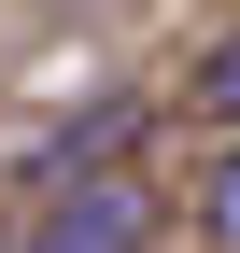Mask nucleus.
Instances as JSON below:
<instances>
[{"instance_id":"obj_2","label":"nucleus","mask_w":240,"mask_h":253,"mask_svg":"<svg viewBox=\"0 0 240 253\" xmlns=\"http://www.w3.org/2000/svg\"><path fill=\"white\" fill-rule=\"evenodd\" d=\"M198 113H212V126H240V28L198 56Z\"/></svg>"},{"instance_id":"obj_3","label":"nucleus","mask_w":240,"mask_h":253,"mask_svg":"<svg viewBox=\"0 0 240 253\" xmlns=\"http://www.w3.org/2000/svg\"><path fill=\"white\" fill-rule=\"evenodd\" d=\"M198 225H212V239L240 253V155H226V169H212V183H198Z\"/></svg>"},{"instance_id":"obj_1","label":"nucleus","mask_w":240,"mask_h":253,"mask_svg":"<svg viewBox=\"0 0 240 253\" xmlns=\"http://www.w3.org/2000/svg\"><path fill=\"white\" fill-rule=\"evenodd\" d=\"M141 239H156V197L113 183V169H85L71 197H43V225H28L14 253H141Z\"/></svg>"}]
</instances>
